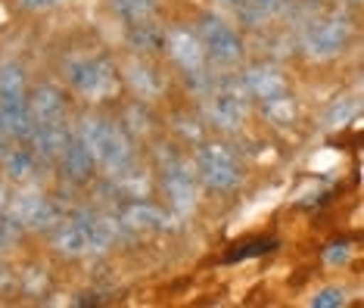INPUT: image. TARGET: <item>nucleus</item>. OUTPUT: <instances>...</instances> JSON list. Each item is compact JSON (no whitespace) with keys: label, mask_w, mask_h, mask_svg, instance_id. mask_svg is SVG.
<instances>
[{"label":"nucleus","mask_w":364,"mask_h":308,"mask_svg":"<svg viewBox=\"0 0 364 308\" xmlns=\"http://www.w3.org/2000/svg\"><path fill=\"white\" fill-rule=\"evenodd\" d=\"M200 44L221 65H230L243 56V44H240L237 31L225 19H218V16H205L200 22Z\"/></svg>","instance_id":"f257e3e1"},{"label":"nucleus","mask_w":364,"mask_h":308,"mask_svg":"<svg viewBox=\"0 0 364 308\" xmlns=\"http://www.w3.org/2000/svg\"><path fill=\"white\" fill-rule=\"evenodd\" d=\"M196 169H200V178L215 190H230L240 181L234 156L218 144H209V147L200 149V156H196Z\"/></svg>","instance_id":"f03ea898"},{"label":"nucleus","mask_w":364,"mask_h":308,"mask_svg":"<svg viewBox=\"0 0 364 308\" xmlns=\"http://www.w3.org/2000/svg\"><path fill=\"white\" fill-rule=\"evenodd\" d=\"M346 44H349V25H346V19H339V16L314 22L311 28L305 31V50H309L311 56H318V60L343 53Z\"/></svg>","instance_id":"7ed1b4c3"},{"label":"nucleus","mask_w":364,"mask_h":308,"mask_svg":"<svg viewBox=\"0 0 364 308\" xmlns=\"http://www.w3.org/2000/svg\"><path fill=\"white\" fill-rule=\"evenodd\" d=\"M65 75L87 97H106L115 85L109 63H103V60H72L65 65Z\"/></svg>","instance_id":"20e7f679"},{"label":"nucleus","mask_w":364,"mask_h":308,"mask_svg":"<svg viewBox=\"0 0 364 308\" xmlns=\"http://www.w3.org/2000/svg\"><path fill=\"white\" fill-rule=\"evenodd\" d=\"M131 144H128V137H125V131H119V128H106V134L100 140V147L94 149V159L97 162H103L106 169H109L112 174H125L131 169Z\"/></svg>","instance_id":"39448f33"},{"label":"nucleus","mask_w":364,"mask_h":308,"mask_svg":"<svg viewBox=\"0 0 364 308\" xmlns=\"http://www.w3.org/2000/svg\"><path fill=\"white\" fill-rule=\"evenodd\" d=\"M246 115L243 87H221L212 100V119L218 128H237Z\"/></svg>","instance_id":"423d86ee"},{"label":"nucleus","mask_w":364,"mask_h":308,"mask_svg":"<svg viewBox=\"0 0 364 308\" xmlns=\"http://www.w3.org/2000/svg\"><path fill=\"white\" fill-rule=\"evenodd\" d=\"M28 137L35 140L38 156H44V159H56V156H63V149L69 147V131H65L63 119L60 122H35Z\"/></svg>","instance_id":"0eeeda50"},{"label":"nucleus","mask_w":364,"mask_h":308,"mask_svg":"<svg viewBox=\"0 0 364 308\" xmlns=\"http://www.w3.org/2000/svg\"><path fill=\"white\" fill-rule=\"evenodd\" d=\"M35 128L31 110L26 100H13V103H0V137L16 140V137H28Z\"/></svg>","instance_id":"6e6552de"},{"label":"nucleus","mask_w":364,"mask_h":308,"mask_svg":"<svg viewBox=\"0 0 364 308\" xmlns=\"http://www.w3.org/2000/svg\"><path fill=\"white\" fill-rule=\"evenodd\" d=\"M165 193H168V199L175 203V209L187 212L193 209L196 203V184L193 178H190V171L184 169V165H171V169H165Z\"/></svg>","instance_id":"1a4fd4ad"},{"label":"nucleus","mask_w":364,"mask_h":308,"mask_svg":"<svg viewBox=\"0 0 364 308\" xmlns=\"http://www.w3.org/2000/svg\"><path fill=\"white\" fill-rule=\"evenodd\" d=\"M243 87L250 90L252 97H259L264 100V103H271V100H280V97H287V81H284V75H280L277 69H252L250 75H246V81H243Z\"/></svg>","instance_id":"9d476101"},{"label":"nucleus","mask_w":364,"mask_h":308,"mask_svg":"<svg viewBox=\"0 0 364 308\" xmlns=\"http://www.w3.org/2000/svg\"><path fill=\"white\" fill-rule=\"evenodd\" d=\"M168 53L184 65L187 72L203 69V44L190 31H171L168 35Z\"/></svg>","instance_id":"9b49d317"},{"label":"nucleus","mask_w":364,"mask_h":308,"mask_svg":"<svg viewBox=\"0 0 364 308\" xmlns=\"http://www.w3.org/2000/svg\"><path fill=\"white\" fill-rule=\"evenodd\" d=\"M28 110H31V119L35 122H60L63 110H65V100H63V94L56 87L41 85L35 90V97H31Z\"/></svg>","instance_id":"f8f14e48"},{"label":"nucleus","mask_w":364,"mask_h":308,"mask_svg":"<svg viewBox=\"0 0 364 308\" xmlns=\"http://www.w3.org/2000/svg\"><path fill=\"white\" fill-rule=\"evenodd\" d=\"M94 153L81 144V140H75V144H69L63 149V174L69 181H87L90 171H94Z\"/></svg>","instance_id":"ddd939ff"},{"label":"nucleus","mask_w":364,"mask_h":308,"mask_svg":"<svg viewBox=\"0 0 364 308\" xmlns=\"http://www.w3.org/2000/svg\"><path fill=\"white\" fill-rule=\"evenodd\" d=\"M230 6L237 10V16L250 25H259L271 16H277L287 6V0H230Z\"/></svg>","instance_id":"4468645a"},{"label":"nucleus","mask_w":364,"mask_h":308,"mask_svg":"<svg viewBox=\"0 0 364 308\" xmlns=\"http://www.w3.org/2000/svg\"><path fill=\"white\" fill-rule=\"evenodd\" d=\"M125 224L131 230H156V228H165V215L150 203H134L125 212Z\"/></svg>","instance_id":"2eb2a0df"},{"label":"nucleus","mask_w":364,"mask_h":308,"mask_svg":"<svg viewBox=\"0 0 364 308\" xmlns=\"http://www.w3.org/2000/svg\"><path fill=\"white\" fill-rule=\"evenodd\" d=\"M13 100H26V75L16 63H6L0 69V103H13Z\"/></svg>","instance_id":"dca6fc26"},{"label":"nucleus","mask_w":364,"mask_h":308,"mask_svg":"<svg viewBox=\"0 0 364 308\" xmlns=\"http://www.w3.org/2000/svg\"><path fill=\"white\" fill-rule=\"evenodd\" d=\"M112 10L119 13V19H125L128 25L150 22L156 13V0H112Z\"/></svg>","instance_id":"f3484780"},{"label":"nucleus","mask_w":364,"mask_h":308,"mask_svg":"<svg viewBox=\"0 0 364 308\" xmlns=\"http://www.w3.org/2000/svg\"><path fill=\"white\" fill-rule=\"evenodd\" d=\"M87 228V246L90 249H106L115 243L119 237V221L115 218H94V221H85Z\"/></svg>","instance_id":"a211bd4d"},{"label":"nucleus","mask_w":364,"mask_h":308,"mask_svg":"<svg viewBox=\"0 0 364 308\" xmlns=\"http://www.w3.org/2000/svg\"><path fill=\"white\" fill-rule=\"evenodd\" d=\"M56 249L65 255H81V253H90L87 246V228L85 224H69L56 234Z\"/></svg>","instance_id":"6ab92c4d"},{"label":"nucleus","mask_w":364,"mask_h":308,"mask_svg":"<svg viewBox=\"0 0 364 308\" xmlns=\"http://www.w3.org/2000/svg\"><path fill=\"white\" fill-rule=\"evenodd\" d=\"M128 81H131V87H134L140 97H156V94H159V81H156V75H153L150 65L134 63L128 69Z\"/></svg>","instance_id":"aec40b11"},{"label":"nucleus","mask_w":364,"mask_h":308,"mask_svg":"<svg viewBox=\"0 0 364 308\" xmlns=\"http://www.w3.org/2000/svg\"><path fill=\"white\" fill-rule=\"evenodd\" d=\"M31 171H35V159H31V153H26V149H13V153L6 156V178L26 181Z\"/></svg>","instance_id":"412c9836"},{"label":"nucleus","mask_w":364,"mask_h":308,"mask_svg":"<svg viewBox=\"0 0 364 308\" xmlns=\"http://www.w3.org/2000/svg\"><path fill=\"white\" fill-rule=\"evenodd\" d=\"M131 44L137 50H162V31L153 28V22H140V25H134Z\"/></svg>","instance_id":"4be33fe9"},{"label":"nucleus","mask_w":364,"mask_h":308,"mask_svg":"<svg viewBox=\"0 0 364 308\" xmlns=\"http://www.w3.org/2000/svg\"><path fill=\"white\" fill-rule=\"evenodd\" d=\"M311 305L314 308H339V305H346V293L336 287H324L311 296Z\"/></svg>","instance_id":"5701e85b"},{"label":"nucleus","mask_w":364,"mask_h":308,"mask_svg":"<svg viewBox=\"0 0 364 308\" xmlns=\"http://www.w3.org/2000/svg\"><path fill=\"white\" fill-rule=\"evenodd\" d=\"M264 110L274 122H293V100L289 97H280V100H271V103H264Z\"/></svg>","instance_id":"b1692460"},{"label":"nucleus","mask_w":364,"mask_h":308,"mask_svg":"<svg viewBox=\"0 0 364 308\" xmlns=\"http://www.w3.org/2000/svg\"><path fill=\"white\" fill-rule=\"evenodd\" d=\"M355 110H358V103H355V100H349V103H336L333 110L327 112V124H330V128H339V124H346L352 119Z\"/></svg>","instance_id":"393cba45"},{"label":"nucleus","mask_w":364,"mask_h":308,"mask_svg":"<svg viewBox=\"0 0 364 308\" xmlns=\"http://www.w3.org/2000/svg\"><path fill=\"white\" fill-rule=\"evenodd\" d=\"M349 255H352V249L346 243H336V246L327 249V262L330 265H346V262H349Z\"/></svg>","instance_id":"a878e982"},{"label":"nucleus","mask_w":364,"mask_h":308,"mask_svg":"<svg viewBox=\"0 0 364 308\" xmlns=\"http://www.w3.org/2000/svg\"><path fill=\"white\" fill-rule=\"evenodd\" d=\"M60 0H22V6H28V10H47V6H56Z\"/></svg>","instance_id":"bb28decb"},{"label":"nucleus","mask_w":364,"mask_h":308,"mask_svg":"<svg viewBox=\"0 0 364 308\" xmlns=\"http://www.w3.org/2000/svg\"><path fill=\"white\" fill-rule=\"evenodd\" d=\"M4 206H6V199H4V190H0V212H4Z\"/></svg>","instance_id":"cd10ccee"}]
</instances>
